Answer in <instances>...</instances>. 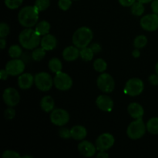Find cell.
Here are the masks:
<instances>
[{"instance_id":"1","label":"cell","mask_w":158,"mask_h":158,"mask_svg":"<svg viewBox=\"0 0 158 158\" xmlns=\"http://www.w3.org/2000/svg\"><path fill=\"white\" fill-rule=\"evenodd\" d=\"M39 12H40V11L35 6H25L19 12V22L24 27H32L38 22Z\"/></svg>"},{"instance_id":"2","label":"cell","mask_w":158,"mask_h":158,"mask_svg":"<svg viewBox=\"0 0 158 158\" xmlns=\"http://www.w3.org/2000/svg\"><path fill=\"white\" fill-rule=\"evenodd\" d=\"M41 35L32 29H26L20 32L19 41L20 45L26 49H35L41 43Z\"/></svg>"},{"instance_id":"3","label":"cell","mask_w":158,"mask_h":158,"mask_svg":"<svg viewBox=\"0 0 158 158\" xmlns=\"http://www.w3.org/2000/svg\"><path fill=\"white\" fill-rule=\"evenodd\" d=\"M93 37H94V34H93L92 30L89 27L83 26L77 29L74 32L72 41L74 46L78 47L79 49H83L88 46V45L92 41Z\"/></svg>"},{"instance_id":"4","label":"cell","mask_w":158,"mask_h":158,"mask_svg":"<svg viewBox=\"0 0 158 158\" xmlns=\"http://www.w3.org/2000/svg\"><path fill=\"white\" fill-rule=\"evenodd\" d=\"M146 131V125L143 123V119H135V120L131 122L127 127V134L131 140H138L144 135Z\"/></svg>"},{"instance_id":"5","label":"cell","mask_w":158,"mask_h":158,"mask_svg":"<svg viewBox=\"0 0 158 158\" xmlns=\"http://www.w3.org/2000/svg\"><path fill=\"white\" fill-rule=\"evenodd\" d=\"M34 83L37 89L43 92H46L52 88L53 80L48 73L40 72L34 77Z\"/></svg>"},{"instance_id":"6","label":"cell","mask_w":158,"mask_h":158,"mask_svg":"<svg viewBox=\"0 0 158 158\" xmlns=\"http://www.w3.org/2000/svg\"><path fill=\"white\" fill-rule=\"evenodd\" d=\"M144 89L143 82L139 78L130 79L125 84L124 93L131 97L138 96Z\"/></svg>"},{"instance_id":"7","label":"cell","mask_w":158,"mask_h":158,"mask_svg":"<svg viewBox=\"0 0 158 158\" xmlns=\"http://www.w3.org/2000/svg\"><path fill=\"white\" fill-rule=\"evenodd\" d=\"M97 84L99 89L103 93H111L115 88V82L112 76L109 73H102L97 80Z\"/></svg>"},{"instance_id":"8","label":"cell","mask_w":158,"mask_h":158,"mask_svg":"<svg viewBox=\"0 0 158 158\" xmlns=\"http://www.w3.org/2000/svg\"><path fill=\"white\" fill-rule=\"evenodd\" d=\"M53 84L59 90L66 91L72 87L73 80L70 76L61 71L58 73H56L53 79Z\"/></svg>"},{"instance_id":"9","label":"cell","mask_w":158,"mask_h":158,"mask_svg":"<svg viewBox=\"0 0 158 158\" xmlns=\"http://www.w3.org/2000/svg\"><path fill=\"white\" fill-rule=\"evenodd\" d=\"M69 114L66 110L58 108V109H54L51 112L50 121L56 126H64L69 122Z\"/></svg>"},{"instance_id":"10","label":"cell","mask_w":158,"mask_h":158,"mask_svg":"<svg viewBox=\"0 0 158 158\" xmlns=\"http://www.w3.org/2000/svg\"><path fill=\"white\" fill-rule=\"evenodd\" d=\"M115 142L114 136L109 133L102 134L96 140V148L99 151H106L112 148Z\"/></svg>"},{"instance_id":"11","label":"cell","mask_w":158,"mask_h":158,"mask_svg":"<svg viewBox=\"0 0 158 158\" xmlns=\"http://www.w3.org/2000/svg\"><path fill=\"white\" fill-rule=\"evenodd\" d=\"M142 29L148 32H154L158 29V15L155 13L148 14L141 18L140 22Z\"/></svg>"},{"instance_id":"12","label":"cell","mask_w":158,"mask_h":158,"mask_svg":"<svg viewBox=\"0 0 158 158\" xmlns=\"http://www.w3.org/2000/svg\"><path fill=\"white\" fill-rule=\"evenodd\" d=\"M25 63L22 60H19V58L11 60L6 63V70L9 73V76H19L23 73L25 70Z\"/></svg>"},{"instance_id":"13","label":"cell","mask_w":158,"mask_h":158,"mask_svg":"<svg viewBox=\"0 0 158 158\" xmlns=\"http://www.w3.org/2000/svg\"><path fill=\"white\" fill-rule=\"evenodd\" d=\"M2 98L4 103L8 106L13 107L19 103L20 95L18 90H16L15 88L9 87L6 88L3 92Z\"/></svg>"},{"instance_id":"14","label":"cell","mask_w":158,"mask_h":158,"mask_svg":"<svg viewBox=\"0 0 158 158\" xmlns=\"http://www.w3.org/2000/svg\"><path fill=\"white\" fill-rule=\"evenodd\" d=\"M97 107L104 112H110L114 108V101L112 99L106 95H100L96 100Z\"/></svg>"},{"instance_id":"15","label":"cell","mask_w":158,"mask_h":158,"mask_svg":"<svg viewBox=\"0 0 158 158\" xmlns=\"http://www.w3.org/2000/svg\"><path fill=\"white\" fill-rule=\"evenodd\" d=\"M97 148L91 142L87 140H83L78 145V151L83 156L86 157H91L96 154Z\"/></svg>"},{"instance_id":"16","label":"cell","mask_w":158,"mask_h":158,"mask_svg":"<svg viewBox=\"0 0 158 158\" xmlns=\"http://www.w3.org/2000/svg\"><path fill=\"white\" fill-rule=\"evenodd\" d=\"M34 83V77L31 73H26L19 75L18 78V86L22 89H28Z\"/></svg>"},{"instance_id":"17","label":"cell","mask_w":158,"mask_h":158,"mask_svg":"<svg viewBox=\"0 0 158 158\" xmlns=\"http://www.w3.org/2000/svg\"><path fill=\"white\" fill-rule=\"evenodd\" d=\"M40 44H41V47H43L46 51L52 50V49L56 47V38L53 35L48 33L46 35H43V38L41 39Z\"/></svg>"},{"instance_id":"18","label":"cell","mask_w":158,"mask_h":158,"mask_svg":"<svg viewBox=\"0 0 158 158\" xmlns=\"http://www.w3.org/2000/svg\"><path fill=\"white\" fill-rule=\"evenodd\" d=\"M80 56V50L76 46H67L63 49V57L66 61L71 62L77 60Z\"/></svg>"},{"instance_id":"19","label":"cell","mask_w":158,"mask_h":158,"mask_svg":"<svg viewBox=\"0 0 158 158\" xmlns=\"http://www.w3.org/2000/svg\"><path fill=\"white\" fill-rule=\"evenodd\" d=\"M128 114L132 118L139 119L142 118L144 114V110L143 106L138 103H131L128 105L127 107Z\"/></svg>"},{"instance_id":"20","label":"cell","mask_w":158,"mask_h":158,"mask_svg":"<svg viewBox=\"0 0 158 158\" xmlns=\"http://www.w3.org/2000/svg\"><path fill=\"white\" fill-rule=\"evenodd\" d=\"M71 137L76 140H83L87 135V131L81 125H76L70 129Z\"/></svg>"},{"instance_id":"21","label":"cell","mask_w":158,"mask_h":158,"mask_svg":"<svg viewBox=\"0 0 158 158\" xmlns=\"http://www.w3.org/2000/svg\"><path fill=\"white\" fill-rule=\"evenodd\" d=\"M40 106L41 109L46 113L52 112L55 106V101L50 96H45L40 101Z\"/></svg>"},{"instance_id":"22","label":"cell","mask_w":158,"mask_h":158,"mask_svg":"<svg viewBox=\"0 0 158 158\" xmlns=\"http://www.w3.org/2000/svg\"><path fill=\"white\" fill-rule=\"evenodd\" d=\"M50 27L51 26L49 23H48L46 20H43V21H41L37 23V25L35 26V30L40 35H45L49 33V30H50Z\"/></svg>"},{"instance_id":"23","label":"cell","mask_w":158,"mask_h":158,"mask_svg":"<svg viewBox=\"0 0 158 158\" xmlns=\"http://www.w3.org/2000/svg\"><path fill=\"white\" fill-rule=\"evenodd\" d=\"M147 131L151 134H158V117H152L148 121L146 124Z\"/></svg>"},{"instance_id":"24","label":"cell","mask_w":158,"mask_h":158,"mask_svg":"<svg viewBox=\"0 0 158 158\" xmlns=\"http://www.w3.org/2000/svg\"><path fill=\"white\" fill-rule=\"evenodd\" d=\"M49 69L54 73L61 72L63 69L62 62L58 58H52L49 62Z\"/></svg>"},{"instance_id":"25","label":"cell","mask_w":158,"mask_h":158,"mask_svg":"<svg viewBox=\"0 0 158 158\" xmlns=\"http://www.w3.org/2000/svg\"><path fill=\"white\" fill-rule=\"evenodd\" d=\"M80 56L81 59L84 61H91L94 58V52L90 47H84L83 49H80Z\"/></svg>"},{"instance_id":"26","label":"cell","mask_w":158,"mask_h":158,"mask_svg":"<svg viewBox=\"0 0 158 158\" xmlns=\"http://www.w3.org/2000/svg\"><path fill=\"white\" fill-rule=\"evenodd\" d=\"M144 6L140 2L137 1L131 6V13L135 16H140L144 12Z\"/></svg>"},{"instance_id":"27","label":"cell","mask_w":158,"mask_h":158,"mask_svg":"<svg viewBox=\"0 0 158 158\" xmlns=\"http://www.w3.org/2000/svg\"><path fill=\"white\" fill-rule=\"evenodd\" d=\"M94 69L98 73H103L106 70L107 68V63H106L104 60L101 58L97 59L94 62Z\"/></svg>"},{"instance_id":"28","label":"cell","mask_w":158,"mask_h":158,"mask_svg":"<svg viewBox=\"0 0 158 158\" xmlns=\"http://www.w3.org/2000/svg\"><path fill=\"white\" fill-rule=\"evenodd\" d=\"M148 44V38L143 35H140L134 39V46L137 49H142Z\"/></svg>"},{"instance_id":"29","label":"cell","mask_w":158,"mask_h":158,"mask_svg":"<svg viewBox=\"0 0 158 158\" xmlns=\"http://www.w3.org/2000/svg\"><path fill=\"white\" fill-rule=\"evenodd\" d=\"M8 52H9V55L11 58L17 59L20 57L23 51H22L21 47L19 46H18V45H12V46L9 47Z\"/></svg>"},{"instance_id":"30","label":"cell","mask_w":158,"mask_h":158,"mask_svg":"<svg viewBox=\"0 0 158 158\" xmlns=\"http://www.w3.org/2000/svg\"><path fill=\"white\" fill-rule=\"evenodd\" d=\"M45 56H46V50L43 47L35 48L32 52V58L35 61H40L44 58Z\"/></svg>"},{"instance_id":"31","label":"cell","mask_w":158,"mask_h":158,"mask_svg":"<svg viewBox=\"0 0 158 158\" xmlns=\"http://www.w3.org/2000/svg\"><path fill=\"white\" fill-rule=\"evenodd\" d=\"M34 6L39 9L40 12L45 11L50 6V0H35Z\"/></svg>"},{"instance_id":"32","label":"cell","mask_w":158,"mask_h":158,"mask_svg":"<svg viewBox=\"0 0 158 158\" xmlns=\"http://www.w3.org/2000/svg\"><path fill=\"white\" fill-rule=\"evenodd\" d=\"M23 2V0H5V5L10 9H15L19 7Z\"/></svg>"},{"instance_id":"33","label":"cell","mask_w":158,"mask_h":158,"mask_svg":"<svg viewBox=\"0 0 158 158\" xmlns=\"http://www.w3.org/2000/svg\"><path fill=\"white\" fill-rule=\"evenodd\" d=\"M9 32H10V29L7 23H1L0 24V37L1 38H6L8 35H9Z\"/></svg>"},{"instance_id":"34","label":"cell","mask_w":158,"mask_h":158,"mask_svg":"<svg viewBox=\"0 0 158 158\" xmlns=\"http://www.w3.org/2000/svg\"><path fill=\"white\" fill-rule=\"evenodd\" d=\"M58 6L61 10L67 11L72 6V0H59Z\"/></svg>"},{"instance_id":"35","label":"cell","mask_w":158,"mask_h":158,"mask_svg":"<svg viewBox=\"0 0 158 158\" xmlns=\"http://www.w3.org/2000/svg\"><path fill=\"white\" fill-rule=\"evenodd\" d=\"M2 157L3 158H19L22 157L19 155V153H17L16 151H10V150H7V151H4L2 155Z\"/></svg>"},{"instance_id":"36","label":"cell","mask_w":158,"mask_h":158,"mask_svg":"<svg viewBox=\"0 0 158 158\" xmlns=\"http://www.w3.org/2000/svg\"><path fill=\"white\" fill-rule=\"evenodd\" d=\"M15 116V110L12 107L9 106V108L4 111V117L6 120H12Z\"/></svg>"},{"instance_id":"37","label":"cell","mask_w":158,"mask_h":158,"mask_svg":"<svg viewBox=\"0 0 158 158\" xmlns=\"http://www.w3.org/2000/svg\"><path fill=\"white\" fill-rule=\"evenodd\" d=\"M59 135L60 137L63 139H68L71 137V134H70V130H68L67 128L62 127L60 128V131H59Z\"/></svg>"},{"instance_id":"38","label":"cell","mask_w":158,"mask_h":158,"mask_svg":"<svg viewBox=\"0 0 158 158\" xmlns=\"http://www.w3.org/2000/svg\"><path fill=\"white\" fill-rule=\"evenodd\" d=\"M118 1L119 3L123 7H130L135 2L136 0H118Z\"/></svg>"},{"instance_id":"39","label":"cell","mask_w":158,"mask_h":158,"mask_svg":"<svg viewBox=\"0 0 158 158\" xmlns=\"http://www.w3.org/2000/svg\"><path fill=\"white\" fill-rule=\"evenodd\" d=\"M149 82L152 85L157 86L158 85V75L157 74H152L149 77Z\"/></svg>"},{"instance_id":"40","label":"cell","mask_w":158,"mask_h":158,"mask_svg":"<svg viewBox=\"0 0 158 158\" xmlns=\"http://www.w3.org/2000/svg\"><path fill=\"white\" fill-rule=\"evenodd\" d=\"M151 9L154 13L158 15V0H153L151 2Z\"/></svg>"},{"instance_id":"41","label":"cell","mask_w":158,"mask_h":158,"mask_svg":"<svg viewBox=\"0 0 158 158\" xmlns=\"http://www.w3.org/2000/svg\"><path fill=\"white\" fill-rule=\"evenodd\" d=\"M90 48L93 49L94 53H98V52H100L101 51V46L100 44H98V43H93L91 45Z\"/></svg>"},{"instance_id":"42","label":"cell","mask_w":158,"mask_h":158,"mask_svg":"<svg viewBox=\"0 0 158 158\" xmlns=\"http://www.w3.org/2000/svg\"><path fill=\"white\" fill-rule=\"evenodd\" d=\"M8 76H9V73L6 70V69H1V71H0V78H1V80H6L8 79Z\"/></svg>"},{"instance_id":"43","label":"cell","mask_w":158,"mask_h":158,"mask_svg":"<svg viewBox=\"0 0 158 158\" xmlns=\"http://www.w3.org/2000/svg\"><path fill=\"white\" fill-rule=\"evenodd\" d=\"M97 158H108L109 157V154H106L105 151H100L98 154L97 155Z\"/></svg>"},{"instance_id":"44","label":"cell","mask_w":158,"mask_h":158,"mask_svg":"<svg viewBox=\"0 0 158 158\" xmlns=\"http://www.w3.org/2000/svg\"><path fill=\"white\" fill-rule=\"evenodd\" d=\"M132 54H133V56H134V58H138V57L140 56V50H139V49H137V48H136V49L133 51Z\"/></svg>"},{"instance_id":"45","label":"cell","mask_w":158,"mask_h":158,"mask_svg":"<svg viewBox=\"0 0 158 158\" xmlns=\"http://www.w3.org/2000/svg\"><path fill=\"white\" fill-rule=\"evenodd\" d=\"M6 46V41L5 40L4 38H1V40H0V47H1V49H5Z\"/></svg>"},{"instance_id":"46","label":"cell","mask_w":158,"mask_h":158,"mask_svg":"<svg viewBox=\"0 0 158 158\" xmlns=\"http://www.w3.org/2000/svg\"><path fill=\"white\" fill-rule=\"evenodd\" d=\"M137 1L140 2H142L143 4H147V3H149L151 2H152L153 0H137Z\"/></svg>"},{"instance_id":"47","label":"cell","mask_w":158,"mask_h":158,"mask_svg":"<svg viewBox=\"0 0 158 158\" xmlns=\"http://www.w3.org/2000/svg\"><path fill=\"white\" fill-rule=\"evenodd\" d=\"M155 71H156V73L158 75V62L157 63V64H156L155 66Z\"/></svg>"},{"instance_id":"48","label":"cell","mask_w":158,"mask_h":158,"mask_svg":"<svg viewBox=\"0 0 158 158\" xmlns=\"http://www.w3.org/2000/svg\"><path fill=\"white\" fill-rule=\"evenodd\" d=\"M32 158V156H27V155H25V156H23V157H22V158Z\"/></svg>"}]
</instances>
